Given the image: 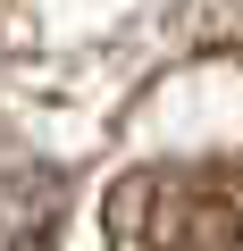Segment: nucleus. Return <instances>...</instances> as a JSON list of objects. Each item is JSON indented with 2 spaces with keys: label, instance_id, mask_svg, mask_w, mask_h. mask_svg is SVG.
Wrapping results in <instances>:
<instances>
[{
  "label": "nucleus",
  "instance_id": "f257e3e1",
  "mask_svg": "<svg viewBox=\"0 0 243 251\" xmlns=\"http://www.w3.org/2000/svg\"><path fill=\"white\" fill-rule=\"evenodd\" d=\"M109 251H243V159H151L109 184Z\"/></svg>",
  "mask_w": 243,
  "mask_h": 251
}]
</instances>
